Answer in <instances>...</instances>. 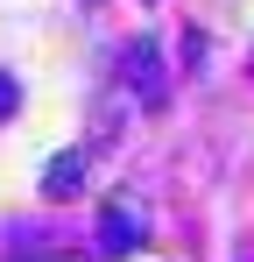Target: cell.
Listing matches in <instances>:
<instances>
[{
	"label": "cell",
	"mask_w": 254,
	"mask_h": 262,
	"mask_svg": "<svg viewBox=\"0 0 254 262\" xmlns=\"http://www.w3.org/2000/svg\"><path fill=\"white\" fill-rule=\"evenodd\" d=\"M85 170H92V156H85V149H64V156L42 170V191H49V199H78Z\"/></svg>",
	"instance_id": "obj_3"
},
{
	"label": "cell",
	"mask_w": 254,
	"mask_h": 262,
	"mask_svg": "<svg viewBox=\"0 0 254 262\" xmlns=\"http://www.w3.org/2000/svg\"><path fill=\"white\" fill-rule=\"evenodd\" d=\"M120 71H127V92H134L141 106H163V92H169V85H163V50L148 43V36L120 50Z\"/></svg>",
	"instance_id": "obj_1"
},
{
	"label": "cell",
	"mask_w": 254,
	"mask_h": 262,
	"mask_svg": "<svg viewBox=\"0 0 254 262\" xmlns=\"http://www.w3.org/2000/svg\"><path fill=\"white\" fill-rule=\"evenodd\" d=\"M14 106H21V78H7V71H0V121H7Z\"/></svg>",
	"instance_id": "obj_4"
},
{
	"label": "cell",
	"mask_w": 254,
	"mask_h": 262,
	"mask_svg": "<svg viewBox=\"0 0 254 262\" xmlns=\"http://www.w3.org/2000/svg\"><path fill=\"white\" fill-rule=\"evenodd\" d=\"M141 234H148V227H141L134 213L106 206V220H99V255H134V248H141Z\"/></svg>",
	"instance_id": "obj_2"
}]
</instances>
